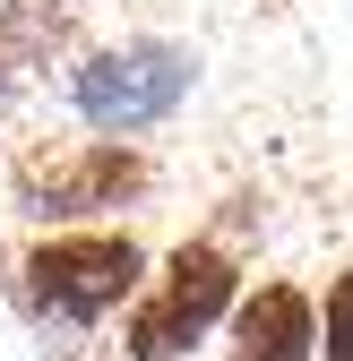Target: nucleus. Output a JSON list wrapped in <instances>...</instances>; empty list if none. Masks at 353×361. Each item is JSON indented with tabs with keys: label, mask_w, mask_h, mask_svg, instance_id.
<instances>
[{
	"label": "nucleus",
	"mask_w": 353,
	"mask_h": 361,
	"mask_svg": "<svg viewBox=\"0 0 353 361\" xmlns=\"http://www.w3.org/2000/svg\"><path fill=\"white\" fill-rule=\"evenodd\" d=\"M233 361H319V301L301 284H258L225 310Z\"/></svg>",
	"instance_id": "obj_5"
},
{
	"label": "nucleus",
	"mask_w": 353,
	"mask_h": 361,
	"mask_svg": "<svg viewBox=\"0 0 353 361\" xmlns=\"http://www.w3.org/2000/svg\"><path fill=\"white\" fill-rule=\"evenodd\" d=\"M155 190L147 155L129 138H78V147H35L18 164V207L43 224H78V215H112V207H138Z\"/></svg>",
	"instance_id": "obj_4"
},
{
	"label": "nucleus",
	"mask_w": 353,
	"mask_h": 361,
	"mask_svg": "<svg viewBox=\"0 0 353 361\" xmlns=\"http://www.w3.org/2000/svg\"><path fill=\"white\" fill-rule=\"evenodd\" d=\"M319 361H353V267H336L319 293Z\"/></svg>",
	"instance_id": "obj_6"
},
{
	"label": "nucleus",
	"mask_w": 353,
	"mask_h": 361,
	"mask_svg": "<svg viewBox=\"0 0 353 361\" xmlns=\"http://www.w3.org/2000/svg\"><path fill=\"white\" fill-rule=\"evenodd\" d=\"M0 112H9V61H0Z\"/></svg>",
	"instance_id": "obj_7"
},
{
	"label": "nucleus",
	"mask_w": 353,
	"mask_h": 361,
	"mask_svg": "<svg viewBox=\"0 0 353 361\" xmlns=\"http://www.w3.org/2000/svg\"><path fill=\"white\" fill-rule=\"evenodd\" d=\"M241 301V267L225 241H172L164 267L129 293V319H121V361H190L225 310Z\"/></svg>",
	"instance_id": "obj_1"
},
{
	"label": "nucleus",
	"mask_w": 353,
	"mask_h": 361,
	"mask_svg": "<svg viewBox=\"0 0 353 361\" xmlns=\"http://www.w3.org/2000/svg\"><path fill=\"white\" fill-rule=\"evenodd\" d=\"M198 86V52L190 43H164V35H129V43H104L69 69V112L104 138H147L172 112L190 104Z\"/></svg>",
	"instance_id": "obj_2"
},
{
	"label": "nucleus",
	"mask_w": 353,
	"mask_h": 361,
	"mask_svg": "<svg viewBox=\"0 0 353 361\" xmlns=\"http://www.w3.org/2000/svg\"><path fill=\"white\" fill-rule=\"evenodd\" d=\"M147 284V250L129 233H52L18 258V293L43 327H104Z\"/></svg>",
	"instance_id": "obj_3"
}]
</instances>
